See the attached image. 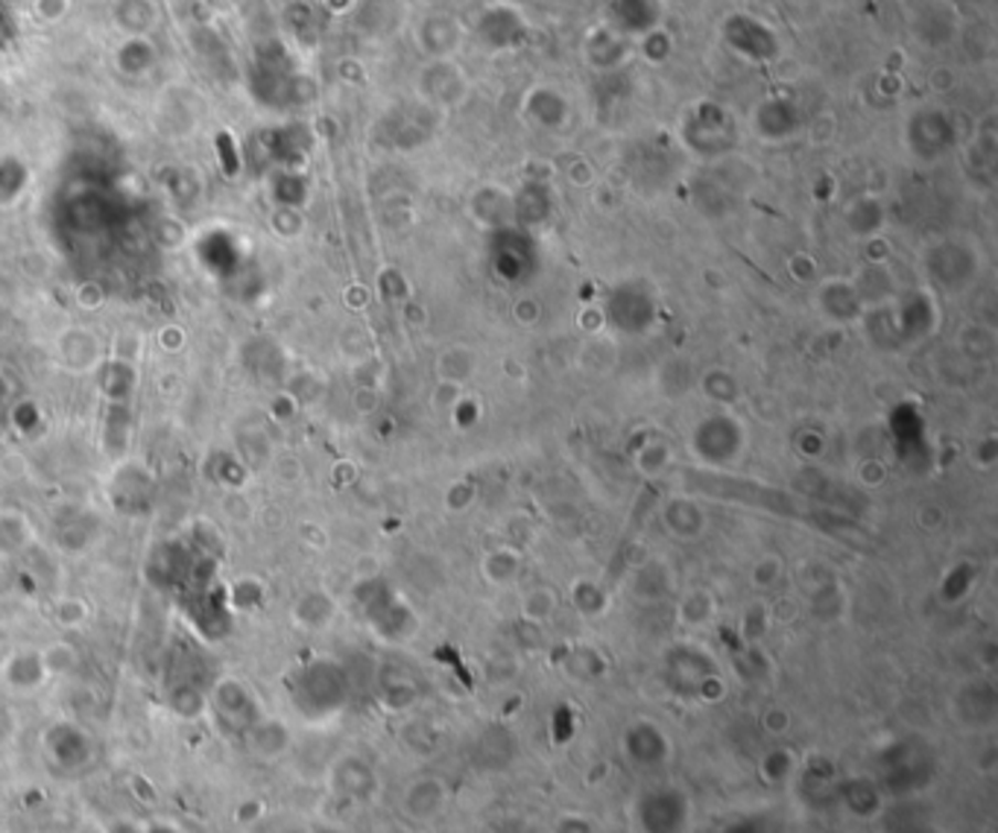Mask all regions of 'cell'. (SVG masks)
Returning a JSON list of instances; mask_svg holds the SVG:
<instances>
[{"label": "cell", "instance_id": "6da1fadb", "mask_svg": "<svg viewBox=\"0 0 998 833\" xmlns=\"http://www.w3.org/2000/svg\"><path fill=\"white\" fill-rule=\"evenodd\" d=\"M662 521L665 526H668V533H673L677 538H697L705 526L703 509L697 506L691 498L668 500L662 509Z\"/></svg>", "mask_w": 998, "mask_h": 833}, {"label": "cell", "instance_id": "7a4b0ae2", "mask_svg": "<svg viewBox=\"0 0 998 833\" xmlns=\"http://www.w3.org/2000/svg\"><path fill=\"white\" fill-rule=\"evenodd\" d=\"M475 366H478V357H475L466 345H452V349H445L443 357H439L437 363L439 377L460 386L475 375Z\"/></svg>", "mask_w": 998, "mask_h": 833}, {"label": "cell", "instance_id": "3957f363", "mask_svg": "<svg viewBox=\"0 0 998 833\" xmlns=\"http://www.w3.org/2000/svg\"><path fill=\"white\" fill-rule=\"evenodd\" d=\"M703 389L705 395L718 404H732V401L739 398V381L726 372V369H712L709 375L703 377Z\"/></svg>", "mask_w": 998, "mask_h": 833}, {"label": "cell", "instance_id": "277c9868", "mask_svg": "<svg viewBox=\"0 0 998 833\" xmlns=\"http://www.w3.org/2000/svg\"><path fill=\"white\" fill-rule=\"evenodd\" d=\"M671 466V450L662 439H654V442H647L638 453V471L647 477H659L665 468Z\"/></svg>", "mask_w": 998, "mask_h": 833}, {"label": "cell", "instance_id": "5b68a950", "mask_svg": "<svg viewBox=\"0 0 998 833\" xmlns=\"http://www.w3.org/2000/svg\"><path fill=\"white\" fill-rule=\"evenodd\" d=\"M966 337H973V345H964L966 354H973V357H992V351H996V337H992L987 328H969Z\"/></svg>", "mask_w": 998, "mask_h": 833}, {"label": "cell", "instance_id": "8992f818", "mask_svg": "<svg viewBox=\"0 0 998 833\" xmlns=\"http://www.w3.org/2000/svg\"><path fill=\"white\" fill-rule=\"evenodd\" d=\"M475 498H478L475 485H471L469 480H460V483H454L452 489H448V509H454V512H463V509L471 506V500Z\"/></svg>", "mask_w": 998, "mask_h": 833}, {"label": "cell", "instance_id": "52a82bcc", "mask_svg": "<svg viewBox=\"0 0 998 833\" xmlns=\"http://www.w3.org/2000/svg\"><path fill=\"white\" fill-rule=\"evenodd\" d=\"M782 574V565L776 556H764L758 565H755V579L758 585H773V579Z\"/></svg>", "mask_w": 998, "mask_h": 833}, {"label": "cell", "instance_id": "ba28073f", "mask_svg": "<svg viewBox=\"0 0 998 833\" xmlns=\"http://www.w3.org/2000/svg\"><path fill=\"white\" fill-rule=\"evenodd\" d=\"M996 457H998V450H996V442H992V439H984V442L973 450V462H978L981 468H992Z\"/></svg>", "mask_w": 998, "mask_h": 833}, {"label": "cell", "instance_id": "9c48e42d", "mask_svg": "<svg viewBox=\"0 0 998 833\" xmlns=\"http://www.w3.org/2000/svg\"><path fill=\"white\" fill-rule=\"evenodd\" d=\"M799 450H803L806 457H820L822 450H826V442H822L820 434H814V430H808V434H803V442H799Z\"/></svg>", "mask_w": 998, "mask_h": 833}, {"label": "cell", "instance_id": "30bf717a", "mask_svg": "<svg viewBox=\"0 0 998 833\" xmlns=\"http://www.w3.org/2000/svg\"><path fill=\"white\" fill-rule=\"evenodd\" d=\"M519 319H521V325H533V322H537L539 319V308L537 305H533V301H524V305H521L519 308Z\"/></svg>", "mask_w": 998, "mask_h": 833}]
</instances>
